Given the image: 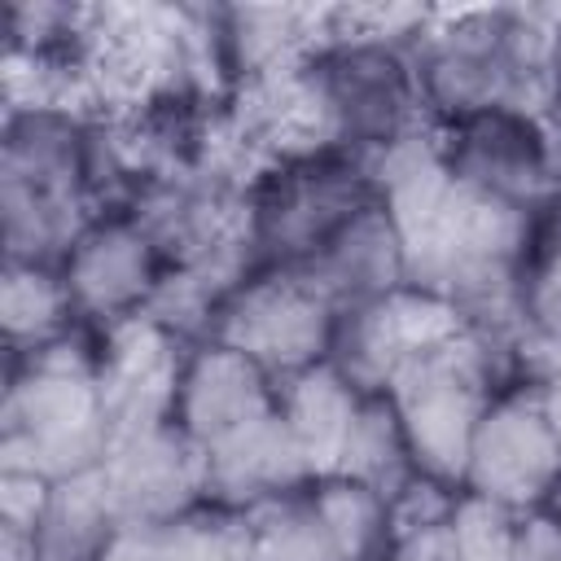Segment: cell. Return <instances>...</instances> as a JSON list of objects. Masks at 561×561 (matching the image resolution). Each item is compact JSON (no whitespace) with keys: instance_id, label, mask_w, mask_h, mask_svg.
Wrapping results in <instances>:
<instances>
[{"instance_id":"7c38bea8","label":"cell","mask_w":561,"mask_h":561,"mask_svg":"<svg viewBox=\"0 0 561 561\" xmlns=\"http://www.w3.org/2000/svg\"><path fill=\"white\" fill-rule=\"evenodd\" d=\"M101 478L118 522H171L206 500V447L167 421L110 443Z\"/></svg>"},{"instance_id":"603a6c76","label":"cell","mask_w":561,"mask_h":561,"mask_svg":"<svg viewBox=\"0 0 561 561\" xmlns=\"http://www.w3.org/2000/svg\"><path fill=\"white\" fill-rule=\"evenodd\" d=\"M171 535L175 561H259L245 513L215 500H202L197 508L171 517Z\"/></svg>"},{"instance_id":"4dcf8cb0","label":"cell","mask_w":561,"mask_h":561,"mask_svg":"<svg viewBox=\"0 0 561 561\" xmlns=\"http://www.w3.org/2000/svg\"><path fill=\"white\" fill-rule=\"evenodd\" d=\"M543 508H548V513H552V517H557V522H561V482H557V491H552V500H548V504H543Z\"/></svg>"},{"instance_id":"7a4b0ae2","label":"cell","mask_w":561,"mask_h":561,"mask_svg":"<svg viewBox=\"0 0 561 561\" xmlns=\"http://www.w3.org/2000/svg\"><path fill=\"white\" fill-rule=\"evenodd\" d=\"M96 324H75L35 351H9L0 399V469L48 482L101 469L110 425L96 386Z\"/></svg>"},{"instance_id":"6da1fadb","label":"cell","mask_w":561,"mask_h":561,"mask_svg":"<svg viewBox=\"0 0 561 561\" xmlns=\"http://www.w3.org/2000/svg\"><path fill=\"white\" fill-rule=\"evenodd\" d=\"M294 149H351L373 158L430 127L408 39L351 31L333 18L294 66ZM289 149V153H294Z\"/></svg>"},{"instance_id":"2e32d148","label":"cell","mask_w":561,"mask_h":561,"mask_svg":"<svg viewBox=\"0 0 561 561\" xmlns=\"http://www.w3.org/2000/svg\"><path fill=\"white\" fill-rule=\"evenodd\" d=\"M359 403H364V394L329 359L276 381V408L289 421V430L298 434L316 478L337 469V456H342V443L355 425Z\"/></svg>"},{"instance_id":"5bb4252c","label":"cell","mask_w":561,"mask_h":561,"mask_svg":"<svg viewBox=\"0 0 561 561\" xmlns=\"http://www.w3.org/2000/svg\"><path fill=\"white\" fill-rule=\"evenodd\" d=\"M276 408V381L241 351L224 342L188 346L180 390H175V425H184L202 447L241 430L245 421Z\"/></svg>"},{"instance_id":"7402d4cb","label":"cell","mask_w":561,"mask_h":561,"mask_svg":"<svg viewBox=\"0 0 561 561\" xmlns=\"http://www.w3.org/2000/svg\"><path fill=\"white\" fill-rule=\"evenodd\" d=\"M561 355V202H557V228L539 259L530 263L522 294H517V364H522V386L530 373Z\"/></svg>"},{"instance_id":"ffe728a7","label":"cell","mask_w":561,"mask_h":561,"mask_svg":"<svg viewBox=\"0 0 561 561\" xmlns=\"http://www.w3.org/2000/svg\"><path fill=\"white\" fill-rule=\"evenodd\" d=\"M316 504L329 522L337 561H386L390 552V500L377 495L373 486L342 478V473H324L311 482Z\"/></svg>"},{"instance_id":"ba28073f","label":"cell","mask_w":561,"mask_h":561,"mask_svg":"<svg viewBox=\"0 0 561 561\" xmlns=\"http://www.w3.org/2000/svg\"><path fill=\"white\" fill-rule=\"evenodd\" d=\"M561 482V443L530 386H508L478 421L465 486L513 513L543 508Z\"/></svg>"},{"instance_id":"484cf974","label":"cell","mask_w":561,"mask_h":561,"mask_svg":"<svg viewBox=\"0 0 561 561\" xmlns=\"http://www.w3.org/2000/svg\"><path fill=\"white\" fill-rule=\"evenodd\" d=\"M101 561H175L171 522H118Z\"/></svg>"},{"instance_id":"5b68a950","label":"cell","mask_w":561,"mask_h":561,"mask_svg":"<svg viewBox=\"0 0 561 561\" xmlns=\"http://www.w3.org/2000/svg\"><path fill=\"white\" fill-rule=\"evenodd\" d=\"M373 202L377 184L368 158L351 149L276 153L245 180L241 237L259 267H298Z\"/></svg>"},{"instance_id":"d4e9b609","label":"cell","mask_w":561,"mask_h":561,"mask_svg":"<svg viewBox=\"0 0 561 561\" xmlns=\"http://www.w3.org/2000/svg\"><path fill=\"white\" fill-rule=\"evenodd\" d=\"M48 478L22 473V469H0V535H35L39 513L48 504Z\"/></svg>"},{"instance_id":"4fadbf2b","label":"cell","mask_w":561,"mask_h":561,"mask_svg":"<svg viewBox=\"0 0 561 561\" xmlns=\"http://www.w3.org/2000/svg\"><path fill=\"white\" fill-rule=\"evenodd\" d=\"M316 482V469L280 416V408L245 421L241 430L224 434L219 443L206 447V500L228 504V508H254L272 495L298 491Z\"/></svg>"},{"instance_id":"d6986e66","label":"cell","mask_w":561,"mask_h":561,"mask_svg":"<svg viewBox=\"0 0 561 561\" xmlns=\"http://www.w3.org/2000/svg\"><path fill=\"white\" fill-rule=\"evenodd\" d=\"M333 473L355 478V482L373 486L386 500H394L421 473L416 456H412V443H408V430H403L390 394H364Z\"/></svg>"},{"instance_id":"9a60e30c","label":"cell","mask_w":561,"mask_h":561,"mask_svg":"<svg viewBox=\"0 0 561 561\" xmlns=\"http://www.w3.org/2000/svg\"><path fill=\"white\" fill-rule=\"evenodd\" d=\"M294 272L307 276L333 311L381 298V294L408 285L403 232L394 228L390 210L381 202H373L342 232H333L307 263H298Z\"/></svg>"},{"instance_id":"f1b7e54d","label":"cell","mask_w":561,"mask_h":561,"mask_svg":"<svg viewBox=\"0 0 561 561\" xmlns=\"http://www.w3.org/2000/svg\"><path fill=\"white\" fill-rule=\"evenodd\" d=\"M526 386L535 390V399H539V408H543V416H548V425H552V434H557V443H561V355L543 359V364L530 373Z\"/></svg>"},{"instance_id":"3957f363","label":"cell","mask_w":561,"mask_h":561,"mask_svg":"<svg viewBox=\"0 0 561 561\" xmlns=\"http://www.w3.org/2000/svg\"><path fill=\"white\" fill-rule=\"evenodd\" d=\"M552 18L530 9L430 13L412 39L430 123L486 105H530L548 114Z\"/></svg>"},{"instance_id":"30bf717a","label":"cell","mask_w":561,"mask_h":561,"mask_svg":"<svg viewBox=\"0 0 561 561\" xmlns=\"http://www.w3.org/2000/svg\"><path fill=\"white\" fill-rule=\"evenodd\" d=\"M171 263L127 210H96L61 259V276L83 324H118L145 311Z\"/></svg>"},{"instance_id":"52a82bcc","label":"cell","mask_w":561,"mask_h":561,"mask_svg":"<svg viewBox=\"0 0 561 561\" xmlns=\"http://www.w3.org/2000/svg\"><path fill=\"white\" fill-rule=\"evenodd\" d=\"M333 307L294 267H259L219 307L210 337L250 355L272 381H285L329 355Z\"/></svg>"},{"instance_id":"277c9868","label":"cell","mask_w":561,"mask_h":561,"mask_svg":"<svg viewBox=\"0 0 561 561\" xmlns=\"http://www.w3.org/2000/svg\"><path fill=\"white\" fill-rule=\"evenodd\" d=\"M508 386H522L517 342L456 329L451 337L408 355L386 394L408 430L416 469L447 486H465L478 421Z\"/></svg>"},{"instance_id":"ac0fdd59","label":"cell","mask_w":561,"mask_h":561,"mask_svg":"<svg viewBox=\"0 0 561 561\" xmlns=\"http://www.w3.org/2000/svg\"><path fill=\"white\" fill-rule=\"evenodd\" d=\"M0 324H4V351H35L53 337L83 324L75 316L70 289L61 267L48 263H4L0 276Z\"/></svg>"},{"instance_id":"44dd1931","label":"cell","mask_w":561,"mask_h":561,"mask_svg":"<svg viewBox=\"0 0 561 561\" xmlns=\"http://www.w3.org/2000/svg\"><path fill=\"white\" fill-rule=\"evenodd\" d=\"M245 522H250L259 561H337V548L311 482L245 508Z\"/></svg>"},{"instance_id":"8fae6325","label":"cell","mask_w":561,"mask_h":561,"mask_svg":"<svg viewBox=\"0 0 561 561\" xmlns=\"http://www.w3.org/2000/svg\"><path fill=\"white\" fill-rule=\"evenodd\" d=\"M188 359V342L171 337L145 316L101 329L96 386L110 425V443L175 421V390Z\"/></svg>"},{"instance_id":"9c48e42d","label":"cell","mask_w":561,"mask_h":561,"mask_svg":"<svg viewBox=\"0 0 561 561\" xmlns=\"http://www.w3.org/2000/svg\"><path fill=\"white\" fill-rule=\"evenodd\" d=\"M456 329H460V320L443 298L421 294L412 285H399L381 298L342 307L333 316L324 359L359 394H386L408 355L451 337Z\"/></svg>"},{"instance_id":"83f0119b","label":"cell","mask_w":561,"mask_h":561,"mask_svg":"<svg viewBox=\"0 0 561 561\" xmlns=\"http://www.w3.org/2000/svg\"><path fill=\"white\" fill-rule=\"evenodd\" d=\"M508 561H561V522L548 508L522 513Z\"/></svg>"},{"instance_id":"f546056e","label":"cell","mask_w":561,"mask_h":561,"mask_svg":"<svg viewBox=\"0 0 561 561\" xmlns=\"http://www.w3.org/2000/svg\"><path fill=\"white\" fill-rule=\"evenodd\" d=\"M548 118L561 127V13L552 18V53H548Z\"/></svg>"},{"instance_id":"e0dca14e","label":"cell","mask_w":561,"mask_h":561,"mask_svg":"<svg viewBox=\"0 0 561 561\" xmlns=\"http://www.w3.org/2000/svg\"><path fill=\"white\" fill-rule=\"evenodd\" d=\"M114 530H118V513L110 504L101 469H92L48 486V504L39 513L31 548L35 561H101Z\"/></svg>"},{"instance_id":"cb8c5ba5","label":"cell","mask_w":561,"mask_h":561,"mask_svg":"<svg viewBox=\"0 0 561 561\" xmlns=\"http://www.w3.org/2000/svg\"><path fill=\"white\" fill-rule=\"evenodd\" d=\"M517 517L522 513H513L486 495L460 491V500L451 508V526H456L465 561H508L513 539H517Z\"/></svg>"},{"instance_id":"8992f818","label":"cell","mask_w":561,"mask_h":561,"mask_svg":"<svg viewBox=\"0 0 561 561\" xmlns=\"http://www.w3.org/2000/svg\"><path fill=\"white\" fill-rule=\"evenodd\" d=\"M451 180L548 210L561 202V127L530 105H486L430 127Z\"/></svg>"},{"instance_id":"4316f807","label":"cell","mask_w":561,"mask_h":561,"mask_svg":"<svg viewBox=\"0 0 561 561\" xmlns=\"http://www.w3.org/2000/svg\"><path fill=\"white\" fill-rule=\"evenodd\" d=\"M386 561H465V552H460L451 517H443V522H430V526L399 530L390 539Z\"/></svg>"}]
</instances>
